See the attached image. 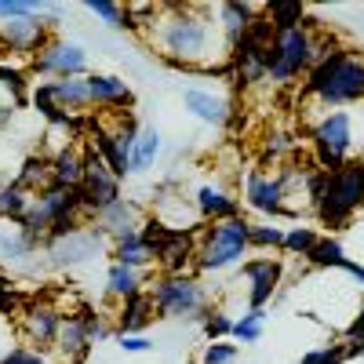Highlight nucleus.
Wrapping results in <instances>:
<instances>
[{"label":"nucleus","mask_w":364,"mask_h":364,"mask_svg":"<svg viewBox=\"0 0 364 364\" xmlns=\"http://www.w3.org/2000/svg\"><path fill=\"white\" fill-rule=\"evenodd\" d=\"M245 277H248V306L266 310V302L277 295V284H281V262L269 255L252 259V262H245Z\"/></svg>","instance_id":"nucleus-18"},{"label":"nucleus","mask_w":364,"mask_h":364,"mask_svg":"<svg viewBox=\"0 0 364 364\" xmlns=\"http://www.w3.org/2000/svg\"><path fill=\"white\" fill-rule=\"evenodd\" d=\"M248 245L252 248H269V252H277V248H284V230L281 226H252L248 230Z\"/></svg>","instance_id":"nucleus-34"},{"label":"nucleus","mask_w":364,"mask_h":364,"mask_svg":"<svg viewBox=\"0 0 364 364\" xmlns=\"http://www.w3.org/2000/svg\"><path fill=\"white\" fill-rule=\"evenodd\" d=\"M157 157H161V132L154 124H146V128H139L135 146H132V175L149 171Z\"/></svg>","instance_id":"nucleus-25"},{"label":"nucleus","mask_w":364,"mask_h":364,"mask_svg":"<svg viewBox=\"0 0 364 364\" xmlns=\"http://www.w3.org/2000/svg\"><path fill=\"white\" fill-rule=\"evenodd\" d=\"M182 102H186V109L197 120H204V124H211V128H226L233 120V102H230V95H223V91L186 87V91H182Z\"/></svg>","instance_id":"nucleus-16"},{"label":"nucleus","mask_w":364,"mask_h":364,"mask_svg":"<svg viewBox=\"0 0 364 364\" xmlns=\"http://www.w3.org/2000/svg\"><path fill=\"white\" fill-rule=\"evenodd\" d=\"M360 208H364V157H350L339 168L321 171L314 211L324 226H331V230L346 226Z\"/></svg>","instance_id":"nucleus-4"},{"label":"nucleus","mask_w":364,"mask_h":364,"mask_svg":"<svg viewBox=\"0 0 364 364\" xmlns=\"http://www.w3.org/2000/svg\"><path fill=\"white\" fill-rule=\"evenodd\" d=\"M37 77H51V80H70V77H87V51L73 41H58L51 37L37 58L29 63Z\"/></svg>","instance_id":"nucleus-10"},{"label":"nucleus","mask_w":364,"mask_h":364,"mask_svg":"<svg viewBox=\"0 0 364 364\" xmlns=\"http://www.w3.org/2000/svg\"><path fill=\"white\" fill-rule=\"evenodd\" d=\"M106 291H109V299H117V302L139 295V291H142V269H132V266L113 262L109 273H106Z\"/></svg>","instance_id":"nucleus-26"},{"label":"nucleus","mask_w":364,"mask_h":364,"mask_svg":"<svg viewBox=\"0 0 364 364\" xmlns=\"http://www.w3.org/2000/svg\"><path fill=\"white\" fill-rule=\"evenodd\" d=\"M84 84H87L91 106H106V109L135 106V91H132V84H128L124 77H117V73H87Z\"/></svg>","instance_id":"nucleus-19"},{"label":"nucleus","mask_w":364,"mask_h":364,"mask_svg":"<svg viewBox=\"0 0 364 364\" xmlns=\"http://www.w3.org/2000/svg\"><path fill=\"white\" fill-rule=\"evenodd\" d=\"M310 262L321 266V269H346L350 255L343 252V245H339L336 237H321V240H317V248L310 252Z\"/></svg>","instance_id":"nucleus-29"},{"label":"nucleus","mask_w":364,"mask_h":364,"mask_svg":"<svg viewBox=\"0 0 364 364\" xmlns=\"http://www.w3.org/2000/svg\"><path fill=\"white\" fill-rule=\"evenodd\" d=\"M154 262L161 266V273H186L197 262V233L161 230L154 245Z\"/></svg>","instance_id":"nucleus-13"},{"label":"nucleus","mask_w":364,"mask_h":364,"mask_svg":"<svg viewBox=\"0 0 364 364\" xmlns=\"http://www.w3.org/2000/svg\"><path fill=\"white\" fill-rule=\"evenodd\" d=\"M58 324H63V310L51 306V302H33V306L22 310V336L33 350H51Z\"/></svg>","instance_id":"nucleus-15"},{"label":"nucleus","mask_w":364,"mask_h":364,"mask_svg":"<svg viewBox=\"0 0 364 364\" xmlns=\"http://www.w3.org/2000/svg\"><path fill=\"white\" fill-rule=\"evenodd\" d=\"M336 48H339L336 33L317 18H306L291 29H281V33H273V44H269V55H266V80L288 87L299 77H306L321 58L331 55Z\"/></svg>","instance_id":"nucleus-2"},{"label":"nucleus","mask_w":364,"mask_h":364,"mask_svg":"<svg viewBox=\"0 0 364 364\" xmlns=\"http://www.w3.org/2000/svg\"><path fill=\"white\" fill-rule=\"evenodd\" d=\"M154 321V299L149 291H139L132 299L120 302V314H117V336H142V328Z\"/></svg>","instance_id":"nucleus-22"},{"label":"nucleus","mask_w":364,"mask_h":364,"mask_svg":"<svg viewBox=\"0 0 364 364\" xmlns=\"http://www.w3.org/2000/svg\"><path fill=\"white\" fill-rule=\"evenodd\" d=\"M237 357H240V350H237L233 343H208L200 364H233Z\"/></svg>","instance_id":"nucleus-39"},{"label":"nucleus","mask_w":364,"mask_h":364,"mask_svg":"<svg viewBox=\"0 0 364 364\" xmlns=\"http://www.w3.org/2000/svg\"><path fill=\"white\" fill-rule=\"evenodd\" d=\"M0 252H4L8 259H26V255H33V245L18 233V226H15V233H0Z\"/></svg>","instance_id":"nucleus-38"},{"label":"nucleus","mask_w":364,"mask_h":364,"mask_svg":"<svg viewBox=\"0 0 364 364\" xmlns=\"http://www.w3.org/2000/svg\"><path fill=\"white\" fill-rule=\"evenodd\" d=\"M51 33H55V29L44 18V11L0 22V44H4V55H15V58H22V55L37 58V51L51 41Z\"/></svg>","instance_id":"nucleus-11"},{"label":"nucleus","mask_w":364,"mask_h":364,"mask_svg":"<svg viewBox=\"0 0 364 364\" xmlns=\"http://www.w3.org/2000/svg\"><path fill=\"white\" fill-rule=\"evenodd\" d=\"M63 360H80L91 350V336H87V317L80 314H63V324H58V336L51 346Z\"/></svg>","instance_id":"nucleus-20"},{"label":"nucleus","mask_w":364,"mask_h":364,"mask_svg":"<svg viewBox=\"0 0 364 364\" xmlns=\"http://www.w3.org/2000/svg\"><path fill=\"white\" fill-rule=\"evenodd\" d=\"M146 219H149V215L142 211V204H135V200H128V197H120L117 204L102 208L99 215L91 219V226H95V230H99L102 237H109L113 245H117V240H124V237L139 233Z\"/></svg>","instance_id":"nucleus-14"},{"label":"nucleus","mask_w":364,"mask_h":364,"mask_svg":"<svg viewBox=\"0 0 364 364\" xmlns=\"http://www.w3.org/2000/svg\"><path fill=\"white\" fill-rule=\"evenodd\" d=\"M245 204L252 211H262V215L277 219V215H288V200H284V178L277 171H262V168H252L245 175Z\"/></svg>","instance_id":"nucleus-12"},{"label":"nucleus","mask_w":364,"mask_h":364,"mask_svg":"<svg viewBox=\"0 0 364 364\" xmlns=\"http://www.w3.org/2000/svg\"><path fill=\"white\" fill-rule=\"evenodd\" d=\"M295 149H299V139L291 132H273V135H266L262 157L266 161H277V164H288L295 157Z\"/></svg>","instance_id":"nucleus-31"},{"label":"nucleus","mask_w":364,"mask_h":364,"mask_svg":"<svg viewBox=\"0 0 364 364\" xmlns=\"http://www.w3.org/2000/svg\"><path fill=\"white\" fill-rule=\"evenodd\" d=\"M135 135H139L135 120L124 117V113H117L113 120H95L91 139H87V146L109 164V171L120 182L132 175V146H135Z\"/></svg>","instance_id":"nucleus-8"},{"label":"nucleus","mask_w":364,"mask_h":364,"mask_svg":"<svg viewBox=\"0 0 364 364\" xmlns=\"http://www.w3.org/2000/svg\"><path fill=\"white\" fill-rule=\"evenodd\" d=\"M84 8L95 18H102L109 29L128 26V4H113V0H84Z\"/></svg>","instance_id":"nucleus-32"},{"label":"nucleus","mask_w":364,"mask_h":364,"mask_svg":"<svg viewBox=\"0 0 364 364\" xmlns=\"http://www.w3.org/2000/svg\"><path fill=\"white\" fill-rule=\"evenodd\" d=\"M346 339H364V299H360V306H357V317H353V324L346 328Z\"/></svg>","instance_id":"nucleus-43"},{"label":"nucleus","mask_w":364,"mask_h":364,"mask_svg":"<svg viewBox=\"0 0 364 364\" xmlns=\"http://www.w3.org/2000/svg\"><path fill=\"white\" fill-rule=\"evenodd\" d=\"M29 200H33V193L22 190L15 178H11V182H0V219H11V223H18Z\"/></svg>","instance_id":"nucleus-28"},{"label":"nucleus","mask_w":364,"mask_h":364,"mask_svg":"<svg viewBox=\"0 0 364 364\" xmlns=\"http://www.w3.org/2000/svg\"><path fill=\"white\" fill-rule=\"evenodd\" d=\"M109 255H113V262L132 266V269H146V266H154V252H149V245L142 240V233H132V237H124V240H117Z\"/></svg>","instance_id":"nucleus-27"},{"label":"nucleus","mask_w":364,"mask_h":364,"mask_svg":"<svg viewBox=\"0 0 364 364\" xmlns=\"http://www.w3.org/2000/svg\"><path fill=\"white\" fill-rule=\"evenodd\" d=\"M248 230H252V223H248L245 215L200 226V230H197V262H193V266H197L200 273H219V269L237 266L240 259L252 252Z\"/></svg>","instance_id":"nucleus-5"},{"label":"nucleus","mask_w":364,"mask_h":364,"mask_svg":"<svg viewBox=\"0 0 364 364\" xmlns=\"http://www.w3.org/2000/svg\"><path fill=\"white\" fill-rule=\"evenodd\" d=\"M204 336L211 343H223L226 336H233V317L226 310H208L204 314Z\"/></svg>","instance_id":"nucleus-35"},{"label":"nucleus","mask_w":364,"mask_h":364,"mask_svg":"<svg viewBox=\"0 0 364 364\" xmlns=\"http://www.w3.org/2000/svg\"><path fill=\"white\" fill-rule=\"evenodd\" d=\"M193 204L200 223H223V219H237L240 215V197L219 182H200L193 190Z\"/></svg>","instance_id":"nucleus-17"},{"label":"nucleus","mask_w":364,"mask_h":364,"mask_svg":"<svg viewBox=\"0 0 364 364\" xmlns=\"http://www.w3.org/2000/svg\"><path fill=\"white\" fill-rule=\"evenodd\" d=\"M350 353H346V343H328V346H317L302 357L299 364H343Z\"/></svg>","instance_id":"nucleus-36"},{"label":"nucleus","mask_w":364,"mask_h":364,"mask_svg":"<svg viewBox=\"0 0 364 364\" xmlns=\"http://www.w3.org/2000/svg\"><path fill=\"white\" fill-rule=\"evenodd\" d=\"M146 41L171 66L182 70H230V44L215 8L208 4H161L146 29Z\"/></svg>","instance_id":"nucleus-1"},{"label":"nucleus","mask_w":364,"mask_h":364,"mask_svg":"<svg viewBox=\"0 0 364 364\" xmlns=\"http://www.w3.org/2000/svg\"><path fill=\"white\" fill-rule=\"evenodd\" d=\"M77 193H80V208L87 219H95L102 208L120 200V178L109 171V164L91 146H84V182Z\"/></svg>","instance_id":"nucleus-9"},{"label":"nucleus","mask_w":364,"mask_h":364,"mask_svg":"<svg viewBox=\"0 0 364 364\" xmlns=\"http://www.w3.org/2000/svg\"><path fill=\"white\" fill-rule=\"evenodd\" d=\"M15 109H18V99H15V95H8V91L0 87V135H4V128L11 124Z\"/></svg>","instance_id":"nucleus-41"},{"label":"nucleus","mask_w":364,"mask_h":364,"mask_svg":"<svg viewBox=\"0 0 364 364\" xmlns=\"http://www.w3.org/2000/svg\"><path fill=\"white\" fill-rule=\"evenodd\" d=\"M360 99H364V51L350 44H339L331 55H324L302 80V102L346 106Z\"/></svg>","instance_id":"nucleus-3"},{"label":"nucleus","mask_w":364,"mask_h":364,"mask_svg":"<svg viewBox=\"0 0 364 364\" xmlns=\"http://www.w3.org/2000/svg\"><path fill=\"white\" fill-rule=\"evenodd\" d=\"M306 139L314 146V164L321 171H331L353 157V117L346 109H324L306 128Z\"/></svg>","instance_id":"nucleus-6"},{"label":"nucleus","mask_w":364,"mask_h":364,"mask_svg":"<svg viewBox=\"0 0 364 364\" xmlns=\"http://www.w3.org/2000/svg\"><path fill=\"white\" fill-rule=\"evenodd\" d=\"M215 15H219V26H223V33H226V44L233 51V44L240 41L252 29V22L262 15V4H215Z\"/></svg>","instance_id":"nucleus-21"},{"label":"nucleus","mask_w":364,"mask_h":364,"mask_svg":"<svg viewBox=\"0 0 364 364\" xmlns=\"http://www.w3.org/2000/svg\"><path fill=\"white\" fill-rule=\"evenodd\" d=\"M0 63H4V44H0Z\"/></svg>","instance_id":"nucleus-45"},{"label":"nucleus","mask_w":364,"mask_h":364,"mask_svg":"<svg viewBox=\"0 0 364 364\" xmlns=\"http://www.w3.org/2000/svg\"><path fill=\"white\" fill-rule=\"evenodd\" d=\"M262 324H266V314H262V310H248L240 321H233V339H240V343H259Z\"/></svg>","instance_id":"nucleus-33"},{"label":"nucleus","mask_w":364,"mask_h":364,"mask_svg":"<svg viewBox=\"0 0 364 364\" xmlns=\"http://www.w3.org/2000/svg\"><path fill=\"white\" fill-rule=\"evenodd\" d=\"M317 240H321V233H317L314 226H291V230L284 233V248H281V252L310 259V252L317 248Z\"/></svg>","instance_id":"nucleus-30"},{"label":"nucleus","mask_w":364,"mask_h":364,"mask_svg":"<svg viewBox=\"0 0 364 364\" xmlns=\"http://www.w3.org/2000/svg\"><path fill=\"white\" fill-rule=\"evenodd\" d=\"M346 353L350 357H364V339H346Z\"/></svg>","instance_id":"nucleus-44"},{"label":"nucleus","mask_w":364,"mask_h":364,"mask_svg":"<svg viewBox=\"0 0 364 364\" xmlns=\"http://www.w3.org/2000/svg\"><path fill=\"white\" fill-rule=\"evenodd\" d=\"M262 18L273 26V33H281V29H291L299 22H306L310 8L299 4V0H266V4H262Z\"/></svg>","instance_id":"nucleus-24"},{"label":"nucleus","mask_w":364,"mask_h":364,"mask_svg":"<svg viewBox=\"0 0 364 364\" xmlns=\"http://www.w3.org/2000/svg\"><path fill=\"white\" fill-rule=\"evenodd\" d=\"M33 11H41V4H29V0H0V22L33 15Z\"/></svg>","instance_id":"nucleus-40"},{"label":"nucleus","mask_w":364,"mask_h":364,"mask_svg":"<svg viewBox=\"0 0 364 364\" xmlns=\"http://www.w3.org/2000/svg\"><path fill=\"white\" fill-rule=\"evenodd\" d=\"M154 310L157 317H171V321H186V317H204L208 314V291L193 273H161L154 291Z\"/></svg>","instance_id":"nucleus-7"},{"label":"nucleus","mask_w":364,"mask_h":364,"mask_svg":"<svg viewBox=\"0 0 364 364\" xmlns=\"http://www.w3.org/2000/svg\"><path fill=\"white\" fill-rule=\"evenodd\" d=\"M117 346L124 350V353H146V350H154V343H149L146 336H120Z\"/></svg>","instance_id":"nucleus-42"},{"label":"nucleus","mask_w":364,"mask_h":364,"mask_svg":"<svg viewBox=\"0 0 364 364\" xmlns=\"http://www.w3.org/2000/svg\"><path fill=\"white\" fill-rule=\"evenodd\" d=\"M80 182H84V149L63 146V149L51 157V186L80 190Z\"/></svg>","instance_id":"nucleus-23"},{"label":"nucleus","mask_w":364,"mask_h":364,"mask_svg":"<svg viewBox=\"0 0 364 364\" xmlns=\"http://www.w3.org/2000/svg\"><path fill=\"white\" fill-rule=\"evenodd\" d=\"M0 364H55L48 357V350H33V346H11L4 357H0Z\"/></svg>","instance_id":"nucleus-37"}]
</instances>
